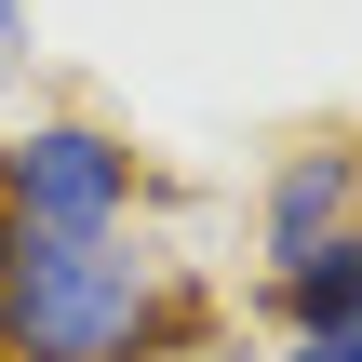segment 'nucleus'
Returning a JSON list of instances; mask_svg holds the SVG:
<instances>
[{
	"label": "nucleus",
	"instance_id": "f257e3e1",
	"mask_svg": "<svg viewBox=\"0 0 362 362\" xmlns=\"http://www.w3.org/2000/svg\"><path fill=\"white\" fill-rule=\"evenodd\" d=\"M175 336H188V296L161 255L0 228V362H161Z\"/></svg>",
	"mask_w": 362,
	"mask_h": 362
},
{
	"label": "nucleus",
	"instance_id": "f03ea898",
	"mask_svg": "<svg viewBox=\"0 0 362 362\" xmlns=\"http://www.w3.org/2000/svg\"><path fill=\"white\" fill-rule=\"evenodd\" d=\"M134 134L107 121H27L0 148V228H40V242H121L134 228Z\"/></svg>",
	"mask_w": 362,
	"mask_h": 362
},
{
	"label": "nucleus",
	"instance_id": "7ed1b4c3",
	"mask_svg": "<svg viewBox=\"0 0 362 362\" xmlns=\"http://www.w3.org/2000/svg\"><path fill=\"white\" fill-rule=\"evenodd\" d=\"M336 228H362V148H349V134H309V148L269 161V188H255V242H269V269H296V255H322Z\"/></svg>",
	"mask_w": 362,
	"mask_h": 362
},
{
	"label": "nucleus",
	"instance_id": "20e7f679",
	"mask_svg": "<svg viewBox=\"0 0 362 362\" xmlns=\"http://www.w3.org/2000/svg\"><path fill=\"white\" fill-rule=\"evenodd\" d=\"M269 309H282L296 336H349L362 322V228H336V242L296 255V269H269Z\"/></svg>",
	"mask_w": 362,
	"mask_h": 362
},
{
	"label": "nucleus",
	"instance_id": "39448f33",
	"mask_svg": "<svg viewBox=\"0 0 362 362\" xmlns=\"http://www.w3.org/2000/svg\"><path fill=\"white\" fill-rule=\"evenodd\" d=\"M282 362H362V322L349 336H282Z\"/></svg>",
	"mask_w": 362,
	"mask_h": 362
},
{
	"label": "nucleus",
	"instance_id": "423d86ee",
	"mask_svg": "<svg viewBox=\"0 0 362 362\" xmlns=\"http://www.w3.org/2000/svg\"><path fill=\"white\" fill-rule=\"evenodd\" d=\"M13 40H27V0H0V67H13Z\"/></svg>",
	"mask_w": 362,
	"mask_h": 362
},
{
	"label": "nucleus",
	"instance_id": "0eeeda50",
	"mask_svg": "<svg viewBox=\"0 0 362 362\" xmlns=\"http://www.w3.org/2000/svg\"><path fill=\"white\" fill-rule=\"evenodd\" d=\"M161 362H228V349H202V336H175V349H161Z\"/></svg>",
	"mask_w": 362,
	"mask_h": 362
}]
</instances>
